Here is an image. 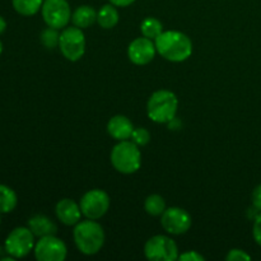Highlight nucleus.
<instances>
[{"instance_id": "c756f323", "label": "nucleus", "mask_w": 261, "mask_h": 261, "mask_svg": "<svg viewBox=\"0 0 261 261\" xmlns=\"http://www.w3.org/2000/svg\"><path fill=\"white\" fill-rule=\"evenodd\" d=\"M2 53H3V43L2 41H0V55H2Z\"/></svg>"}, {"instance_id": "7ed1b4c3", "label": "nucleus", "mask_w": 261, "mask_h": 261, "mask_svg": "<svg viewBox=\"0 0 261 261\" xmlns=\"http://www.w3.org/2000/svg\"><path fill=\"white\" fill-rule=\"evenodd\" d=\"M178 109V99L173 92L160 89L149 97L147 103L148 116L158 124H167L175 119Z\"/></svg>"}, {"instance_id": "f257e3e1", "label": "nucleus", "mask_w": 261, "mask_h": 261, "mask_svg": "<svg viewBox=\"0 0 261 261\" xmlns=\"http://www.w3.org/2000/svg\"><path fill=\"white\" fill-rule=\"evenodd\" d=\"M155 48L162 58L172 63H181L193 54V42L190 38L178 31H166L154 40Z\"/></svg>"}, {"instance_id": "ddd939ff", "label": "nucleus", "mask_w": 261, "mask_h": 261, "mask_svg": "<svg viewBox=\"0 0 261 261\" xmlns=\"http://www.w3.org/2000/svg\"><path fill=\"white\" fill-rule=\"evenodd\" d=\"M56 216L60 219L61 223L65 226H75L76 223L81 222L82 217V209L79 204L71 199H63L56 204Z\"/></svg>"}, {"instance_id": "4468645a", "label": "nucleus", "mask_w": 261, "mask_h": 261, "mask_svg": "<svg viewBox=\"0 0 261 261\" xmlns=\"http://www.w3.org/2000/svg\"><path fill=\"white\" fill-rule=\"evenodd\" d=\"M107 132L114 139L122 142V140H127L132 138L133 132H134V125L126 116L117 115L109 121Z\"/></svg>"}, {"instance_id": "a211bd4d", "label": "nucleus", "mask_w": 261, "mask_h": 261, "mask_svg": "<svg viewBox=\"0 0 261 261\" xmlns=\"http://www.w3.org/2000/svg\"><path fill=\"white\" fill-rule=\"evenodd\" d=\"M18 203L17 194L7 185H0V214L10 213Z\"/></svg>"}, {"instance_id": "dca6fc26", "label": "nucleus", "mask_w": 261, "mask_h": 261, "mask_svg": "<svg viewBox=\"0 0 261 261\" xmlns=\"http://www.w3.org/2000/svg\"><path fill=\"white\" fill-rule=\"evenodd\" d=\"M71 22L75 27L88 28L97 22V12L89 5H82L75 9V12L71 14Z\"/></svg>"}, {"instance_id": "aec40b11", "label": "nucleus", "mask_w": 261, "mask_h": 261, "mask_svg": "<svg viewBox=\"0 0 261 261\" xmlns=\"http://www.w3.org/2000/svg\"><path fill=\"white\" fill-rule=\"evenodd\" d=\"M140 31H142V35L144 37L150 38V40H155L163 32V24L157 18L148 17L140 24Z\"/></svg>"}, {"instance_id": "7c9ffc66", "label": "nucleus", "mask_w": 261, "mask_h": 261, "mask_svg": "<svg viewBox=\"0 0 261 261\" xmlns=\"http://www.w3.org/2000/svg\"><path fill=\"white\" fill-rule=\"evenodd\" d=\"M0 222H2V219H0Z\"/></svg>"}, {"instance_id": "393cba45", "label": "nucleus", "mask_w": 261, "mask_h": 261, "mask_svg": "<svg viewBox=\"0 0 261 261\" xmlns=\"http://www.w3.org/2000/svg\"><path fill=\"white\" fill-rule=\"evenodd\" d=\"M252 236H254L255 242H256L259 246H261V212L259 216L255 218L254 228H252Z\"/></svg>"}, {"instance_id": "bb28decb", "label": "nucleus", "mask_w": 261, "mask_h": 261, "mask_svg": "<svg viewBox=\"0 0 261 261\" xmlns=\"http://www.w3.org/2000/svg\"><path fill=\"white\" fill-rule=\"evenodd\" d=\"M252 204H254L255 209L261 212V184L255 188L254 193H252Z\"/></svg>"}, {"instance_id": "5701e85b", "label": "nucleus", "mask_w": 261, "mask_h": 261, "mask_svg": "<svg viewBox=\"0 0 261 261\" xmlns=\"http://www.w3.org/2000/svg\"><path fill=\"white\" fill-rule=\"evenodd\" d=\"M150 140V134L147 129L144 127H138L134 129L132 134V142H134L138 147H143V145H147Z\"/></svg>"}, {"instance_id": "9b49d317", "label": "nucleus", "mask_w": 261, "mask_h": 261, "mask_svg": "<svg viewBox=\"0 0 261 261\" xmlns=\"http://www.w3.org/2000/svg\"><path fill=\"white\" fill-rule=\"evenodd\" d=\"M193 219L191 216L182 208L172 206L163 212L161 216V224L167 233L184 234L190 229Z\"/></svg>"}, {"instance_id": "0eeeda50", "label": "nucleus", "mask_w": 261, "mask_h": 261, "mask_svg": "<svg viewBox=\"0 0 261 261\" xmlns=\"http://www.w3.org/2000/svg\"><path fill=\"white\" fill-rule=\"evenodd\" d=\"M4 247L8 255L14 259H22L35 249V234L30 228L18 227L8 234Z\"/></svg>"}, {"instance_id": "2eb2a0df", "label": "nucleus", "mask_w": 261, "mask_h": 261, "mask_svg": "<svg viewBox=\"0 0 261 261\" xmlns=\"http://www.w3.org/2000/svg\"><path fill=\"white\" fill-rule=\"evenodd\" d=\"M28 228L37 237L54 236L58 232V226L48 217L37 214L28 221Z\"/></svg>"}, {"instance_id": "412c9836", "label": "nucleus", "mask_w": 261, "mask_h": 261, "mask_svg": "<svg viewBox=\"0 0 261 261\" xmlns=\"http://www.w3.org/2000/svg\"><path fill=\"white\" fill-rule=\"evenodd\" d=\"M144 209L149 216H162L163 212L166 211V203L162 196L157 195V194H153V195H149L145 199Z\"/></svg>"}, {"instance_id": "1a4fd4ad", "label": "nucleus", "mask_w": 261, "mask_h": 261, "mask_svg": "<svg viewBox=\"0 0 261 261\" xmlns=\"http://www.w3.org/2000/svg\"><path fill=\"white\" fill-rule=\"evenodd\" d=\"M81 209L83 216L88 219H99L107 213L110 208V196L106 191L94 189L89 190L81 199Z\"/></svg>"}, {"instance_id": "39448f33", "label": "nucleus", "mask_w": 261, "mask_h": 261, "mask_svg": "<svg viewBox=\"0 0 261 261\" xmlns=\"http://www.w3.org/2000/svg\"><path fill=\"white\" fill-rule=\"evenodd\" d=\"M59 47L64 58L69 61H78L86 53V37L79 27H66L60 33Z\"/></svg>"}, {"instance_id": "6ab92c4d", "label": "nucleus", "mask_w": 261, "mask_h": 261, "mask_svg": "<svg viewBox=\"0 0 261 261\" xmlns=\"http://www.w3.org/2000/svg\"><path fill=\"white\" fill-rule=\"evenodd\" d=\"M12 4L15 12L20 15L31 17L42 8L43 0H12Z\"/></svg>"}, {"instance_id": "20e7f679", "label": "nucleus", "mask_w": 261, "mask_h": 261, "mask_svg": "<svg viewBox=\"0 0 261 261\" xmlns=\"http://www.w3.org/2000/svg\"><path fill=\"white\" fill-rule=\"evenodd\" d=\"M111 163L115 170L124 175L137 172L142 165V154L138 145L130 140L120 142L112 149Z\"/></svg>"}, {"instance_id": "cd10ccee", "label": "nucleus", "mask_w": 261, "mask_h": 261, "mask_svg": "<svg viewBox=\"0 0 261 261\" xmlns=\"http://www.w3.org/2000/svg\"><path fill=\"white\" fill-rule=\"evenodd\" d=\"M135 0H110L111 4H114L115 7H127V5L133 4Z\"/></svg>"}, {"instance_id": "423d86ee", "label": "nucleus", "mask_w": 261, "mask_h": 261, "mask_svg": "<svg viewBox=\"0 0 261 261\" xmlns=\"http://www.w3.org/2000/svg\"><path fill=\"white\" fill-rule=\"evenodd\" d=\"M144 254L150 261H175L178 259L176 242L163 234H157L148 240L144 246Z\"/></svg>"}, {"instance_id": "6e6552de", "label": "nucleus", "mask_w": 261, "mask_h": 261, "mask_svg": "<svg viewBox=\"0 0 261 261\" xmlns=\"http://www.w3.org/2000/svg\"><path fill=\"white\" fill-rule=\"evenodd\" d=\"M42 18L48 27L64 28L71 19L70 5L66 0H43Z\"/></svg>"}, {"instance_id": "f8f14e48", "label": "nucleus", "mask_w": 261, "mask_h": 261, "mask_svg": "<svg viewBox=\"0 0 261 261\" xmlns=\"http://www.w3.org/2000/svg\"><path fill=\"white\" fill-rule=\"evenodd\" d=\"M155 43L153 40L147 37H139L135 38L127 48V55L132 63L137 64V65H147L150 61L154 59L155 55Z\"/></svg>"}, {"instance_id": "f03ea898", "label": "nucleus", "mask_w": 261, "mask_h": 261, "mask_svg": "<svg viewBox=\"0 0 261 261\" xmlns=\"http://www.w3.org/2000/svg\"><path fill=\"white\" fill-rule=\"evenodd\" d=\"M73 236L76 247L84 255H96L105 244L103 228L94 219L76 223Z\"/></svg>"}, {"instance_id": "f3484780", "label": "nucleus", "mask_w": 261, "mask_h": 261, "mask_svg": "<svg viewBox=\"0 0 261 261\" xmlns=\"http://www.w3.org/2000/svg\"><path fill=\"white\" fill-rule=\"evenodd\" d=\"M97 22L105 30L114 28L119 23V12L114 4H106L97 13Z\"/></svg>"}, {"instance_id": "b1692460", "label": "nucleus", "mask_w": 261, "mask_h": 261, "mask_svg": "<svg viewBox=\"0 0 261 261\" xmlns=\"http://www.w3.org/2000/svg\"><path fill=\"white\" fill-rule=\"evenodd\" d=\"M226 260L228 261H249L251 260V256L244 251V250L233 249L228 252L226 256Z\"/></svg>"}, {"instance_id": "9d476101", "label": "nucleus", "mask_w": 261, "mask_h": 261, "mask_svg": "<svg viewBox=\"0 0 261 261\" xmlns=\"http://www.w3.org/2000/svg\"><path fill=\"white\" fill-rule=\"evenodd\" d=\"M66 255V245L55 234L41 237L35 245V257L38 261H63Z\"/></svg>"}, {"instance_id": "c85d7f7f", "label": "nucleus", "mask_w": 261, "mask_h": 261, "mask_svg": "<svg viewBox=\"0 0 261 261\" xmlns=\"http://www.w3.org/2000/svg\"><path fill=\"white\" fill-rule=\"evenodd\" d=\"M5 28H7V22H5L4 18H3L2 15H0V35H2V33L4 32Z\"/></svg>"}, {"instance_id": "4be33fe9", "label": "nucleus", "mask_w": 261, "mask_h": 261, "mask_svg": "<svg viewBox=\"0 0 261 261\" xmlns=\"http://www.w3.org/2000/svg\"><path fill=\"white\" fill-rule=\"evenodd\" d=\"M60 41V33L58 32V28L47 27L41 33V42L46 48H55L59 46Z\"/></svg>"}, {"instance_id": "a878e982", "label": "nucleus", "mask_w": 261, "mask_h": 261, "mask_svg": "<svg viewBox=\"0 0 261 261\" xmlns=\"http://www.w3.org/2000/svg\"><path fill=\"white\" fill-rule=\"evenodd\" d=\"M178 260H184V261H204V260H205V257H204L203 255L199 254V252H196V251H188V252H185V254L180 255V256H178Z\"/></svg>"}]
</instances>
